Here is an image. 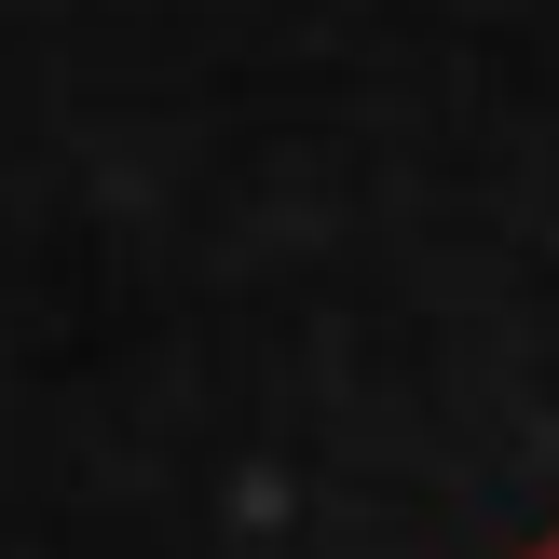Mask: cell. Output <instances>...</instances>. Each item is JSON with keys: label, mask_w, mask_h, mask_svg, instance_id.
Returning a JSON list of instances; mask_svg holds the SVG:
<instances>
[{"label": "cell", "mask_w": 559, "mask_h": 559, "mask_svg": "<svg viewBox=\"0 0 559 559\" xmlns=\"http://www.w3.org/2000/svg\"><path fill=\"white\" fill-rule=\"evenodd\" d=\"M506 559H559V519H546V533H519V546H506Z\"/></svg>", "instance_id": "1"}]
</instances>
